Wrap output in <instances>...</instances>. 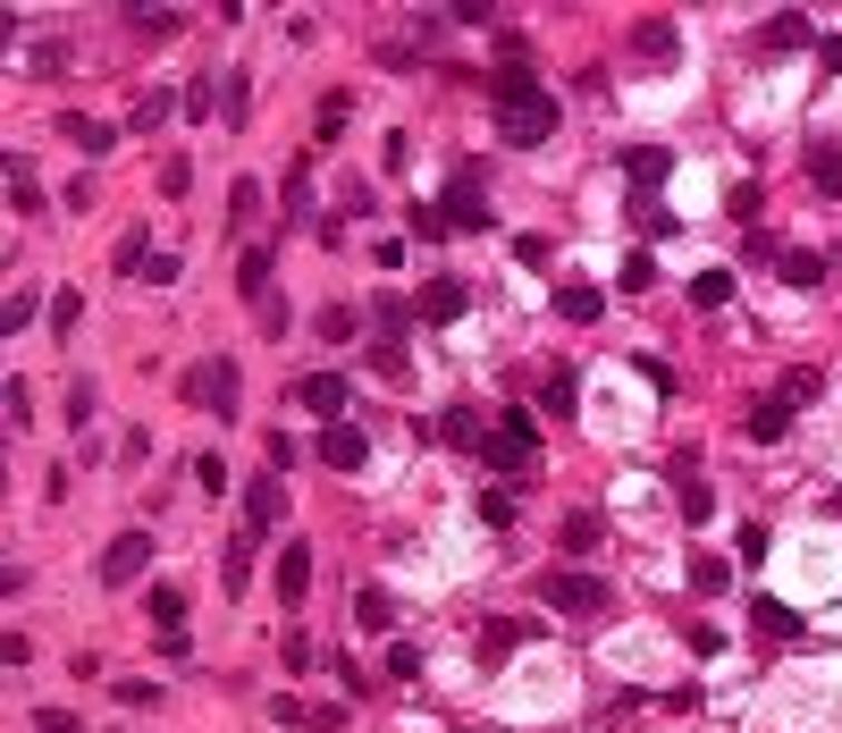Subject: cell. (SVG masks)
<instances>
[{"label":"cell","instance_id":"cell-2","mask_svg":"<svg viewBox=\"0 0 842 733\" xmlns=\"http://www.w3.org/2000/svg\"><path fill=\"white\" fill-rule=\"evenodd\" d=\"M236 388H245V380H236L228 354H203V363L186 371V397H194L203 413H219V422H236V413H245V405H236Z\"/></svg>","mask_w":842,"mask_h":733},{"label":"cell","instance_id":"cell-48","mask_svg":"<svg viewBox=\"0 0 842 733\" xmlns=\"http://www.w3.org/2000/svg\"><path fill=\"white\" fill-rule=\"evenodd\" d=\"M640 51H657V59H674V26H666V18H649V26H640Z\"/></svg>","mask_w":842,"mask_h":733},{"label":"cell","instance_id":"cell-6","mask_svg":"<svg viewBox=\"0 0 842 733\" xmlns=\"http://www.w3.org/2000/svg\"><path fill=\"white\" fill-rule=\"evenodd\" d=\"M666 472H674V506H683V522H708V515H716V489H708V472H699L691 456H674Z\"/></svg>","mask_w":842,"mask_h":733},{"label":"cell","instance_id":"cell-15","mask_svg":"<svg viewBox=\"0 0 842 733\" xmlns=\"http://www.w3.org/2000/svg\"><path fill=\"white\" fill-rule=\"evenodd\" d=\"M598 540H607V522H598L590 506H574V515H565V531H556V548H565V557H590Z\"/></svg>","mask_w":842,"mask_h":733},{"label":"cell","instance_id":"cell-23","mask_svg":"<svg viewBox=\"0 0 842 733\" xmlns=\"http://www.w3.org/2000/svg\"><path fill=\"white\" fill-rule=\"evenodd\" d=\"M345 118H354V94H321V110H312V136L337 144V136H345Z\"/></svg>","mask_w":842,"mask_h":733},{"label":"cell","instance_id":"cell-47","mask_svg":"<svg viewBox=\"0 0 842 733\" xmlns=\"http://www.w3.org/2000/svg\"><path fill=\"white\" fill-rule=\"evenodd\" d=\"M278 657H287V675H312V666H321V657H312V641H304V633H287V649H278Z\"/></svg>","mask_w":842,"mask_h":733},{"label":"cell","instance_id":"cell-33","mask_svg":"<svg viewBox=\"0 0 842 733\" xmlns=\"http://www.w3.org/2000/svg\"><path fill=\"white\" fill-rule=\"evenodd\" d=\"M94 413H101V388L77 380V388H68V430H94Z\"/></svg>","mask_w":842,"mask_h":733},{"label":"cell","instance_id":"cell-22","mask_svg":"<svg viewBox=\"0 0 842 733\" xmlns=\"http://www.w3.org/2000/svg\"><path fill=\"white\" fill-rule=\"evenodd\" d=\"M750 624H758L766 641H792V633H801V607H784V598H758V607H750Z\"/></svg>","mask_w":842,"mask_h":733},{"label":"cell","instance_id":"cell-32","mask_svg":"<svg viewBox=\"0 0 842 733\" xmlns=\"http://www.w3.org/2000/svg\"><path fill=\"white\" fill-rule=\"evenodd\" d=\"M127 26H135L144 42H169V35H177V9H127Z\"/></svg>","mask_w":842,"mask_h":733},{"label":"cell","instance_id":"cell-24","mask_svg":"<svg viewBox=\"0 0 842 733\" xmlns=\"http://www.w3.org/2000/svg\"><path fill=\"white\" fill-rule=\"evenodd\" d=\"M354 624H363V633H388V624H396V598L388 590H354Z\"/></svg>","mask_w":842,"mask_h":733},{"label":"cell","instance_id":"cell-7","mask_svg":"<svg viewBox=\"0 0 842 733\" xmlns=\"http://www.w3.org/2000/svg\"><path fill=\"white\" fill-rule=\"evenodd\" d=\"M144 565H153V531H118V540L101 548V581H110V590H118V581H135Z\"/></svg>","mask_w":842,"mask_h":733},{"label":"cell","instance_id":"cell-46","mask_svg":"<svg viewBox=\"0 0 842 733\" xmlns=\"http://www.w3.org/2000/svg\"><path fill=\"white\" fill-rule=\"evenodd\" d=\"M632 371H640V380H649V388H657V397H674V371H666V363H657V354H632Z\"/></svg>","mask_w":842,"mask_h":733},{"label":"cell","instance_id":"cell-51","mask_svg":"<svg viewBox=\"0 0 842 733\" xmlns=\"http://www.w3.org/2000/svg\"><path fill=\"white\" fill-rule=\"evenodd\" d=\"M766 548H775V540H766V522H750V531H742V565H766Z\"/></svg>","mask_w":842,"mask_h":733},{"label":"cell","instance_id":"cell-21","mask_svg":"<svg viewBox=\"0 0 842 733\" xmlns=\"http://www.w3.org/2000/svg\"><path fill=\"white\" fill-rule=\"evenodd\" d=\"M574 388H581V380L556 363V371H548V388H539V413H548V422H574Z\"/></svg>","mask_w":842,"mask_h":733},{"label":"cell","instance_id":"cell-10","mask_svg":"<svg viewBox=\"0 0 842 733\" xmlns=\"http://www.w3.org/2000/svg\"><path fill=\"white\" fill-rule=\"evenodd\" d=\"M463 304H472V287H463V278H430V287L413 295V312H421L430 329H447V321H456Z\"/></svg>","mask_w":842,"mask_h":733},{"label":"cell","instance_id":"cell-50","mask_svg":"<svg viewBox=\"0 0 842 733\" xmlns=\"http://www.w3.org/2000/svg\"><path fill=\"white\" fill-rule=\"evenodd\" d=\"M194 186V160H160V194H186Z\"/></svg>","mask_w":842,"mask_h":733},{"label":"cell","instance_id":"cell-17","mask_svg":"<svg viewBox=\"0 0 842 733\" xmlns=\"http://www.w3.org/2000/svg\"><path fill=\"white\" fill-rule=\"evenodd\" d=\"M809 42H817V35H809L801 9H775V18H766V51H809Z\"/></svg>","mask_w":842,"mask_h":733},{"label":"cell","instance_id":"cell-12","mask_svg":"<svg viewBox=\"0 0 842 733\" xmlns=\"http://www.w3.org/2000/svg\"><path fill=\"white\" fill-rule=\"evenodd\" d=\"M624 177H632L640 194H657V186L674 177V153H666V144H632V153H624Z\"/></svg>","mask_w":842,"mask_h":733},{"label":"cell","instance_id":"cell-13","mask_svg":"<svg viewBox=\"0 0 842 733\" xmlns=\"http://www.w3.org/2000/svg\"><path fill=\"white\" fill-rule=\"evenodd\" d=\"M253 548H262V531H228V557H219V581H228V598L253 590Z\"/></svg>","mask_w":842,"mask_h":733},{"label":"cell","instance_id":"cell-40","mask_svg":"<svg viewBox=\"0 0 842 733\" xmlns=\"http://www.w3.org/2000/svg\"><path fill=\"white\" fill-rule=\"evenodd\" d=\"M421 675V649L413 641H388V683H413Z\"/></svg>","mask_w":842,"mask_h":733},{"label":"cell","instance_id":"cell-42","mask_svg":"<svg viewBox=\"0 0 842 733\" xmlns=\"http://www.w3.org/2000/svg\"><path fill=\"white\" fill-rule=\"evenodd\" d=\"M194 489H210V498H219V489H228V456H194Z\"/></svg>","mask_w":842,"mask_h":733},{"label":"cell","instance_id":"cell-19","mask_svg":"<svg viewBox=\"0 0 842 733\" xmlns=\"http://www.w3.org/2000/svg\"><path fill=\"white\" fill-rule=\"evenodd\" d=\"M750 439H758V447H775V439H784V430H792V405H784V397H766V405H750Z\"/></svg>","mask_w":842,"mask_h":733},{"label":"cell","instance_id":"cell-39","mask_svg":"<svg viewBox=\"0 0 842 733\" xmlns=\"http://www.w3.org/2000/svg\"><path fill=\"white\" fill-rule=\"evenodd\" d=\"M321 338H329V346H345V338H363V329H354V304H329V312H321Z\"/></svg>","mask_w":842,"mask_h":733},{"label":"cell","instance_id":"cell-31","mask_svg":"<svg viewBox=\"0 0 842 733\" xmlns=\"http://www.w3.org/2000/svg\"><path fill=\"white\" fill-rule=\"evenodd\" d=\"M110 262H118V271H135V278H144V262H153V236H144V228H127V236L110 245Z\"/></svg>","mask_w":842,"mask_h":733},{"label":"cell","instance_id":"cell-37","mask_svg":"<svg viewBox=\"0 0 842 733\" xmlns=\"http://www.w3.org/2000/svg\"><path fill=\"white\" fill-rule=\"evenodd\" d=\"M615 287H624V295H649V287H657V262H649V253H632V262H624V278H615Z\"/></svg>","mask_w":842,"mask_h":733},{"label":"cell","instance_id":"cell-9","mask_svg":"<svg viewBox=\"0 0 842 733\" xmlns=\"http://www.w3.org/2000/svg\"><path fill=\"white\" fill-rule=\"evenodd\" d=\"M278 515H287V481H278V472H262V481L245 489V531H278Z\"/></svg>","mask_w":842,"mask_h":733},{"label":"cell","instance_id":"cell-3","mask_svg":"<svg viewBox=\"0 0 842 733\" xmlns=\"http://www.w3.org/2000/svg\"><path fill=\"white\" fill-rule=\"evenodd\" d=\"M498 136L515 144V153L548 144V136H556V101H548V94H515V101H498Z\"/></svg>","mask_w":842,"mask_h":733},{"label":"cell","instance_id":"cell-28","mask_svg":"<svg viewBox=\"0 0 842 733\" xmlns=\"http://www.w3.org/2000/svg\"><path fill=\"white\" fill-rule=\"evenodd\" d=\"M632 228L640 236H674V212L657 203V194H632Z\"/></svg>","mask_w":842,"mask_h":733},{"label":"cell","instance_id":"cell-26","mask_svg":"<svg viewBox=\"0 0 842 733\" xmlns=\"http://www.w3.org/2000/svg\"><path fill=\"white\" fill-rule=\"evenodd\" d=\"M775 278H784V287H817L825 262H817V253H775Z\"/></svg>","mask_w":842,"mask_h":733},{"label":"cell","instance_id":"cell-1","mask_svg":"<svg viewBox=\"0 0 842 733\" xmlns=\"http://www.w3.org/2000/svg\"><path fill=\"white\" fill-rule=\"evenodd\" d=\"M539 598H548L556 616H574V624H598L615 607V590L598 574H548V581H539Z\"/></svg>","mask_w":842,"mask_h":733},{"label":"cell","instance_id":"cell-11","mask_svg":"<svg viewBox=\"0 0 842 733\" xmlns=\"http://www.w3.org/2000/svg\"><path fill=\"white\" fill-rule=\"evenodd\" d=\"M363 456H371V439L354 422H329L321 430V463H329V472H363Z\"/></svg>","mask_w":842,"mask_h":733},{"label":"cell","instance_id":"cell-49","mask_svg":"<svg viewBox=\"0 0 842 733\" xmlns=\"http://www.w3.org/2000/svg\"><path fill=\"white\" fill-rule=\"evenodd\" d=\"M9 422H18V430L35 422V388H26V380H9Z\"/></svg>","mask_w":842,"mask_h":733},{"label":"cell","instance_id":"cell-35","mask_svg":"<svg viewBox=\"0 0 842 733\" xmlns=\"http://www.w3.org/2000/svg\"><path fill=\"white\" fill-rule=\"evenodd\" d=\"M480 522H489V531H506V522H515V489H480Z\"/></svg>","mask_w":842,"mask_h":733},{"label":"cell","instance_id":"cell-18","mask_svg":"<svg viewBox=\"0 0 842 733\" xmlns=\"http://www.w3.org/2000/svg\"><path fill=\"white\" fill-rule=\"evenodd\" d=\"M236 295H245V304H270V253L262 245L236 253Z\"/></svg>","mask_w":842,"mask_h":733},{"label":"cell","instance_id":"cell-44","mask_svg":"<svg viewBox=\"0 0 842 733\" xmlns=\"http://www.w3.org/2000/svg\"><path fill=\"white\" fill-rule=\"evenodd\" d=\"M177 101H186V94H144V101H135V127H160V118H169Z\"/></svg>","mask_w":842,"mask_h":733},{"label":"cell","instance_id":"cell-4","mask_svg":"<svg viewBox=\"0 0 842 733\" xmlns=\"http://www.w3.org/2000/svg\"><path fill=\"white\" fill-rule=\"evenodd\" d=\"M371 321H380V338H371V363H380V371H404V329H413L421 312L396 304V295H380V312H371Z\"/></svg>","mask_w":842,"mask_h":733},{"label":"cell","instance_id":"cell-36","mask_svg":"<svg viewBox=\"0 0 842 733\" xmlns=\"http://www.w3.org/2000/svg\"><path fill=\"white\" fill-rule=\"evenodd\" d=\"M817 388H825V380H817V371H809V363H801V371H784V388H775V397H784V405H792V413H801V405H809V397H817Z\"/></svg>","mask_w":842,"mask_h":733},{"label":"cell","instance_id":"cell-34","mask_svg":"<svg viewBox=\"0 0 842 733\" xmlns=\"http://www.w3.org/2000/svg\"><path fill=\"white\" fill-rule=\"evenodd\" d=\"M153 624H160V633L186 624V590H177V581H160V590H153Z\"/></svg>","mask_w":842,"mask_h":733},{"label":"cell","instance_id":"cell-45","mask_svg":"<svg viewBox=\"0 0 842 733\" xmlns=\"http://www.w3.org/2000/svg\"><path fill=\"white\" fill-rule=\"evenodd\" d=\"M253 203H262V186H253V177H236V203H228V228H245V219H253Z\"/></svg>","mask_w":842,"mask_h":733},{"label":"cell","instance_id":"cell-52","mask_svg":"<svg viewBox=\"0 0 842 733\" xmlns=\"http://www.w3.org/2000/svg\"><path fill=\"white\" fill-rule=\"evenodd\" d=\"M817 59H825V77H842V35H834V42H817Z\"/></svg>","mask_w":842,"mask_h":733},{"label":"cell","instance_id":"cell-5","mask_svg":"<svg viewBox=\"0 0 842 733\" xmlns=\"http://www.w3.org/2000/svg\"><path fill=\"white\" fill-rule=\"evenodd\" d=\"M270 581H278V607H304V598H312V540H287V548H278Z\"/></svg>","mask_w":842,"mask_h":733},{"label":"cell","instance_id":"cell-30","mask_svg":"<svg viewBox=\"0 0 842 733\" xmlns=\"http://www.w3.org/2000/svg\"><path fill=\"white\" fill-rule=\"evenodd\" d=\"M809 177H817V194H842V153L834 144H809Z\"/></svg>","mask_w":842,"mask_h":733},{"label":"cell","instance_id":"cell-38","mask_svg":"<svg viewBox=\"0 0 842 733\" xmlns=\"http://www.w3.org/2000/svg\"><path fill=\"white\" fill-rule=\"evenodd\" d=\"M9 203H18V212H35V203H42V186H35L26 160H9Z\"/></svg>","mask_w":842,"mask_h":733},{"label":"cell","instance_id":"cell-41","mask_svg":"<svg viewBox=\"0 0 842 733\" xmlns=\"http://www.w3.org/2000/svg\"><path fill=\"white\" fill-rule=\"evenodd\" d=\"M725 581H733V574H725V557H691V590H708V598H716Z\"/></svg>","mask_w":842,"mask_h":733},{"label":"cell","instance_id":"cell-14","mask_svg":"<svg viewBox=\"0 0 842 733\" xmlns=\"http://www.w3.org/2000/svg\"><path fill=\"white\" fill-rule=\"evenodd\" d=\"M439 228H463V236H472V228H489V203H480V186H472V177H463V186L439 203Z\"/></svg>","mask_w":842,"mask_h":733},{"label":"cell","instance_id":"cell-8","mask_svg":"<svg viewBox=\"0 0 842 733\" xmlns=\"http://www.w3.org/2000/svg\"><path fill=\"white\" fill-rule=\"evenodd\" d=\"M295 405L312 413V422H345V380H329V371H304V380H295Z\"/></svg>","mask_w":842,"mask_h":733},{"label":"cell","instance_id":"cell-29","mask_svg":"<svg viewBox=\"0 0 842 733\" xmlns=\"http://www.w3.org/2000/svg\"><path fill=\"white\" fill-rule=\"evenodd\" d=\"M556 312H565V321H598L607 295H598V287H556Z\"/></svg>","mask_w":842,"mask_h":733},{"label":"cell","instance_id":"cell-16","mask_svg":"<svg viewBox=\"0 0 842 733\" xmlns=\"http://www.w3.org/2000/svg\"><path fill=\"white\" fill-rule=\"evenodd\" d=\"M439 439H447V447H489V422H480L472 405H447V413H439Z\"/></svg>","mask_w":842,"mask_h":733},{"label":"cell","instance_id":"cell-43","mask_svg":"<svg viewBox=\"0 0 842 733\" xmlns=\"http://www.w3.org/2000/svg\"><path fill=\"white\" fill-rule=\"evenodd\" d=\"M515 641H522V624H489V633H480V657H489V666H498V657L515 649Z\"/></svg>","mask_w":842,"mask_h":733},{"label":"cell","instance_id":"cell-25","mask_svg":"<svg viewBox=\"0 0 842 733\" xmlns=\"http://www.w3.org/2000/svg\"><path fill=\"white\" fill-rule=\"evenodd\" d=\"M691 304H699V312H725L733 304V271H699V278H691Z\"/></svg>","mask_w":842,"mask_h":733},{"label":"cell","instance_id":"cell-27","mask_svg":"<svg viewBox=\"0 0 842 733\" xmlns=\"http://www.w3.org/2000/svg\"><path fill=\"white\" fill-rule=\"evenodd\" d=\"M59 127H68V136H77V153H94V160H101V153H110V144H118L110 127H101V118H77V110L59 118Z\"/></svg>","mask_w":842,"mask_h":733},{"label":"cell","instance_id":"cell-20","mask_svg":"<svg viewBox=\"0 0 842 733\" xmlns=\"http://www.w3.org/2000/svg\"><path fill=\"white\" fill-rule=\"evenodd\" d=\"M245 110H253V77L228 68V77H219V127H245Z\"/></svg>","mask_w":842,"mask_h":733}]
</instances>
